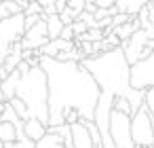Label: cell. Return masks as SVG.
Here are the masks:
<instances>
[{"label": "cell", "mask_w": 154, "mask_h": 148, "mask_svg": "<svg viewBox=\"0 0 154 148\" xmlns=\"http://www.w3.org/2000/svg\"><path fill=\"white\" fill-rule=\"evenodd\" d=\"M40 66L49 83V125H61L63 110L68 108H76L82 121H93L101 89L82 61H63L42 55Z\"/></svg>", "instance_id": "cell-1"}, {"label": "cell", "mask_w": 154, "mask_h": 148, "mask_svg": "<svg viewBox=\"0 0 154 148\" xmlns=\"http://www.w3.org/2000/svg\"><path fill=\"white\" fill-rule=\"evenodd\" d=\"M82 66L93 74V78L97 80L99 89L118 97H127L133 112L143 104V93L146 89H135L131 87L129 80V72H131V64L125 57V51L120 47H114L110 51H101L97 55L85 57Z\"/></svg>", "instance_id": "cell-2"}, {"label": "cell", "mask_w": 154, "mask_h": 148, "mask_svg": "<svg viewBox=\"0 0 154 148\" xmlns=\"http://www.w3.org/2000/svg\"><path fill=\"white\" fill-rule=\"evenodd\" d=\"M15 95L26 102L30 116H36L49 125V83L42 66H30V70L21 74Z\"/></svg>", "instance_id": "cell-3"}, {"label": "cell", "mask_w": 154, "mask_h": 148, "mask_svg": "<svg viewBox=\"0 0 154 148\" xmlns=\"http://www.w3.org/2000/svg\"><path fill=\"white\" fill-rule=\"evenodd\" d=\"M131 135H133V142L139 146L154 144V116L146 104H141L131 114Z\"/></svg>", "instance_id": "cell-4"}, {"label": "cell", "mask_w": 154, "mask_h": 148, "mask_svg": "<svg viewBox=\"0 0 154 148\" xmlns=\"http://www.w3.org/2000/svg\"><path fill=\"white\" fill-rule=\"evenodd\" d=\"M23 13L11 15L7 19H0V66L5 64L7 55L11 53V45L23 36Z\"/></svg>", "instance_id": "cell-5"}, {"label": "cell", "mask_w": 154, "mask_h": 148, "mask_svg": "<svg viewBox=\"0 0 154 148\" xmlns=\"http://www.w3.org/2000/svg\"><path fill=\"white\" fill-rule=\"evenodd\" d=\"M110 135L116 148H133V135H131V114L112 108L110 112Z\"/></svg>", "instance_id": "cell-6"}, {"label": "cell", "mask_w": 154, "mask_h": 148, "mask_svg": "<svg viewBox=\"0 0 154 148\" xmlns=\"http://www.w3.org/2000/svg\"><path fill=\"white\" fill-rule=\"evenodd\" d=\"M148 40H152V38L148 36V32L143 28L135 30L129 38L120 40V49L125 51V57H127L129 64H135V61H139V59H143V57L150 55L152 47L148 45Z\"/></svg>", "instance_id": "cell-7"}, {"label": "cell", "mask_w": 154, "mask_h": 148, "mask_svg": "<svg viewBox=\"0 0 154 148\" xmlns=\"http://www.w3.org/2000/svg\"><path fill=\"white\" fill-rule=\"evenodd\" d=\"M129 80H131V87L135 89H148L154 85V49L150 51L148 57L131 64Z\"/></svg>", "instance_id": "cell-8"}, {"label": "cell", "mask_w": 154, "mask_h": 148, "mask_svg": "<svg viewBox=\"0 0 154 148\" xmlns=\"http://www.w3.org/2000/svg\"><path fill=\"white\" fill-rule=\"evenodd\" d=\"M49 40V34H47V21L40 19L38 24H34L32 28H28L21 36V47L23 49H40L45 43Z\"/></svg>", "instance_id": "cell-9"}, {"label": "cell", "mask_w": 154, "mask_h": 148, "mask_svg": "<svg viewBox=\"0 0 154 148\" xmlns=\"http://www.w3.org/2000/svg\"><path fill=\"white\" fill-rule=\"evenodd\" d=\"M72 129V142H74V148H95L93 146V140H91V133L85 125V121H76L70 125Z\"/></svg>", "instance_id": "cell-10"}, {"label": "cell", "mask_w": 154, "mask_h": 148, "mask_svg": "<svg viewBox=\"0 0 154 148\" xmlns=\"http://www.w3.org/2000/svg\"><path fill=\"white\" fill-rule=\"evenodd\" d=\"M47 123H42L40 118H36V116H30V118H26L23 121V133L32 140V142H38L45 133H47Z\"/></svg>", "instance_id": "cell-11"}, {"label": "cell", "mask_w": 154, "mask_h": 148, "mask_svg": "<svg viewBox=\"0 0 154 148\" xmlns=\"http://www.w3.org/2000/svg\"><path fill=\"white\" fill-rule=\"evenodd\" d=\"M34 148H66V144H63V135L47 129V133L36 142Z\"/></svg>", "instance_id": "cell-12"}, {"label": "cell", "mask_w": 154, "mask_h": 148, "mask_svg": "<svg viewBox=\"0 0 154 148\" xmlns=\"http://www.w3.org/2000/svg\"><path fill=\"white\" fill-rule=\"evenodd\" d=\"M19 78H21V72L15 68V70H11V72H9V76H7L2 83H0V89H2V93H5V97H7V102L15 95V89H17Z\"/></svg>", "instance_id": "cell-13"}, {"label": "cell", "mask_w": 154, "mask_h": 148, "mask_svg": "<svg viewBox=\"0 0 154 148\" xmlns=\"http://www.w3.org/2000/svg\"><path fill=\"white\" fill-rule=\"evenodd\" d=\"M139 28H141V24H139V19H137V15H135V17H131L127 24L116 26V28H114V32L118 34V38H120V40H125V38H129V36H131L135 30H139Z\"/></svg>", "instance_id": "cell-14"}, {"label": "cell", "mask_w": 154, "mask_h": 148, "mask_svg": "<svg viewBox=\"0 0 154 148\" xmlns=\"http://www.w3.org/2000/svg\"><path fill=\"white\" fill-rule=\"evenodd\" d=\"M143 5H146V0H116L118 13H127V15H137Z\"/></svg>", "instance_id": "cell-15"}, {"label": "cell", "mask_w": 154, "mask_h": 148, "mask_svg": "<svg viewBox=\"0 0 154 148\" xmlns=\"http://www.w3.org/2000/svg\"><path fill=\"white\" fill-rule=\"evenodd\" d=\"M0 140H2V142H15L17 140V127H15V123L0 121Z\"/></svg>", "instance_id": "cell-16"}, {"label": "cell", "mask_w": 154, "mask_h": 148, "mask_svg": "<svg viewBox=\"0 0 154 148\" xmlns=\"http://www.w3.org/2000/svg\"><path fill=\"white\" fill-rule=\"evenodd\" d=\"M9 102H11V106L15 108V112L19 114V118H23V121H26V118H30V114H28V106H26V102H23L19 95H13Z\"/></svg>", "instance_id": "cell-17"}, {"label": "cell", "mask_w": 154, "mask_h": 148, "mask_svg": "<svg viewBox=\"0 0 154 148\" xmlns=\"http://www.w3.org/2000/svg\"><path fill=\"white\" fill-rule=\"evenodd\" d=\"M0 121H9V123H19V121H23V118H19V114L15 112V108L11 106V102H7V106H5V112L0 114Z\"/></svg>", "instance_id": "cell-18"}, {"label": "cell", "mask_w": 154, "mask_h": 148, "mask_svg": "<svg viewBox=\"0 0 154 148\" xmlns=\"http://www.w3.org/2000/svg\"><path fill=\"white\" fill-rule=\"evenodd\" d=\"M112 108L122 110V112H127V114H133V108H131V104H129L127 97H118V95H114V106H112Z\"/></svg>", "instance_id": "cell-19"}, {"label": "cell", "mask_w": 154, "mask_h": 148, "mask_svg": "<svg viewBox=\"0 0 154 148\" xmlns=\"http://www.w3.org/2000/svg\"><path fill=\"white\" fill-rule=\"evenodd\" d=\"M76 121H80V112H78L76 108H68V110H63V123L72 125V123H76Z\"/></svg>", "instance_id": "cell-20"}, {"label": "cell", "mask_w": 154, "mask_h": 148, "mask_svg": "<svg viewBox=\"0 0 154 148\" xmlns=\"http://www.w3.org/2000/svg\"><path fill=\"white\" fill-rule=\"evenodd\" d=\"M143 104L148 106V110H150L152 116H154V85L146 89V93H143Z\"/></svg>", "instance_id": "cell-21"}, {"label": "cell", "mask_w": 154, "mask_h": 148, "mask_svg": "<svg viewBox=\"0 0 154 148\" xmlns=\"http://www.w3.org/2000/svg\"><path fill=\"white\" fill-rule=\"evenodd\" d=\"M85 5H87V0H68V9H72L76 17H78V13L85 11Z\"/></svg>", "instance_id": "cell-22"}, {"label": "cell", "mask_w": 154, "mask_h": 148, "mask_svg": "<svg viewBox=\"0 0 154 148\" xmlns=\"http://www.w3.org/2000/svg\"><path fill=\"white\" fill-rule=\"evenodd\" d=\"M59 19L63 21V26H70V24L76 19V15H74V11H72V9H68V7H66L63 11H59Z\"/></svg>", "instance_id": "cell-23"}, {"label": "cell", "mask_w": 154, "mask_h": 148, "mask_svg": "<svg viewBox=\"0 0 154 148\" xmlns=\"http://www.w3.org/2000/svg\"><path fill=\"white\" fill-rule=\"evenodd\" d=\"M70 26H72V30H74V36H78V34H82V32H87V30H89V26H87L82 19H78V17H76Z\"/></svg>", "instance_id": "cell-24"}, {"label": "cell", "mask_w": 154, "mask_h": 148, "mask_svg": "<svg viewBox=\"0 0 154 148\" xmlns=\"http://www.w3.org/2000/svg\"><path fill=\"white\" fill-rule=\"evenodd\" d=\"M59 36L66 38V40H74V30H72V26H63V30H61Z\"/></svg>", "instance_id": "cell-25"}, {"label": "cell", "mask_w": 154, "mask_h": 148, "mask_svg": "<svg viewBox=\"0 0 154 148\" xmlns=\"http://www.w3.org/2000/svg\"><path fill=\"white\" fill-rule=\"evenodd\" d=\"M106 38H108V43H110L112 47H120V38H118V34H116V32L106 34Z\"/></svg>", "instance_id": "cell-26"}, {"label": "cell", "mask_w": 154, "mask_h": 148, "mask_svg": "<svg viewBox=\"0 0 154 148\" xmlns=\"http://www.w3.org/2000/svg\"><path fill=\"white\" fill-rule=\"evenodd\" d=\"M7 17H11V11H9L5 0H0V19H7Z\"/></svg>", "instance_id": "cell-27"}, {"label": "cell", "mask_w": 154, "mask_h": 148, "mask_svg": "<svg viewBox=\"0 0 154 148\" xmlns=\"http://www.w3.org/2000/svg\"><path fill=\"white\" fill-rule=\"evenodd\" d=\"M93 2L97 5V7H112V5H116V0H93Z\"/></svg>", "instance_id": "cell-28"}, {"label": "cell", "mask_w": 154, "mask_h": 148, "mask_svg": "<svg viewBox=\"0 0 154 148\" xmlns=\"http://www.w3.org/2000/svg\"><path fill=\"white\" fill-rule=\"evenodd\" d=\"M66 7H68V0H55V9H57V13L63 11Z\"/></svg>", "instance_id": "cell-29"}, {"label": "cell", "mask_w": 154, "mask_h": 148, "mask_svg": "<svg viewBox=\"0 0 154 148\" xmlns=\"http://www.w3.org/2000/svg\"><path fill=\"white\" fill-rule=\"evenodd\" d=\"M5 106H7V102H0V114L5 112Z\"/></svg>", "instance_id": "cell-30"}, {"label": "cell", "mask_w": 154, "mask_h": 148, "mask_svg": "<svg viewBox=\"0 0 154 148\" xmlns=\"http://www.w3.org/2000/svg\"><path fill=\"white\" fill-rule=\"evenodd\" d=\"M0 102H7V97H5V93H2V89H0Z\"/></svg>", "instance_id": "cell-31"}, {"label": "cell", "mask_w": 154, "mask_h": 148, "mask_svg": "<svg viewBox=\"0 0 154 148\" xmlns=\"http://www.w3.org/2000/svg\"><path fill=\"white\" fill-rule=\"evenodd\" d=\"M133 148H152V146H139V144H135Z\"/></svg>", "instance_id": "cell-32"}, {"label": "cell", "mask_w": 154, "mask_h": 148, "mask_svg": "<svg viewBox=\"0 0 154 148\" xmlns=\"http://www.w3.org/2000/svg\"><path fill=\"white\" fill-rule=\"evenodd\" d=\"M0 148H5V142H2V140H0Z\"/></svg>", "instance_id": "cell-33"}, {"label": "cell", "mask_w": 154, "mask_h": 148, "mask_svg": "<svg viewBox=\"0 0 154 148\" xmlns=\"http://www.w3.org/2000/svg\"><path fill=\"white\" fill-rule=\"evenodd\" d=\"M0 83H2V80H0Z\"/></svg>", "instance_id": "cell-34"}]
</instances>
